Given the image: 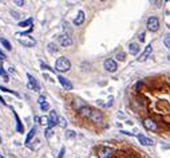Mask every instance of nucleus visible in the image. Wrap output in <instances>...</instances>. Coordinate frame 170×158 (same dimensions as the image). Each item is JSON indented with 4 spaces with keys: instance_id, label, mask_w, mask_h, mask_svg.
Returning a JSON list of instances; mask_svg holds the SVG:
<instances>
[{
    "instance_id": "f257e3e1",
    "label": "nucleus",
    "mask_w": 170,
    "mask_h": 158,
    "mask_svg": "<svg viewBox=\"0 0 170 158\" xmlns=\"http://www.w3.org/2000/svg\"><path fill=\"white\" fill-rule=\"evenodd\" d=\"M70 67H71V62L66 56H60L55 62V70L59 71V73H67L70 70Z\"/></svg>"
},
{
    "instance_id": "f03ea898",
    "label": "nucleus",
    "mask_w": 170,
    "mask_h": 158,
    "mask_svg": "<svg viewBox=\"0 0 170 158\" xmlns=\"http://www.w3.org/2000/svg\"><path fill=\"white\" fill-rule=\"evenodd\" d=\"M159 28V20L158 18H155V16H150L147 19V29L149 31H152V32H155V31H158Z\"/></svg>"
},
{
    "instance_id": "7ed1b4c3",
    "label": "nucleus",
    "mask_w": 170,
    "mask_h": 158,
    "mask_svg": "<svg viewBox=\"0 0 170 158\" xmlns=\"http://www.w3.org/2000/svg\"><path fill=\"white\" fill-rule=\"evenodd\" d=\"M104 68H106V71H109V73H115L117 71V68H118V64H117V62H115L114 59H106L104 60Z\"/></svg>"
},
{
    "instance_id": "20e7f679",
    "label": "nucleus",
    "mask_w": 170,
    "mask_h": 158,
    "mask_svg": "<svg viewBox=\"0 0 170 158\" xmlns=\"http://www.w3.org/2000/svg\"><path fill=\"white\" fill-rule=\"evenodd\" d=\"M143 127L150 131H157V122L152 118H146V119H143Z\"/></svg>"
},
{
    "instance_id": "39448f33",
    "label": "nucleus",
    "mask_w": 170,
    "mask_h": 158,
    "mask_svg": "<svg viewBox=\"0 0 170 158\" xmlns=\"http://www.w3.org/2000/svg\"><path fill=\"white\" fill-rule=\"evenodd\" d=\"M27 78H28V83H27L28 88L32 90V91H39V85H38L36 79H35L31 74H27Z\"/></svg>"
},
{
    "instance_id": "423d86ee",
    "label": "nucleus",
    "mask_w": 170,
    "mask_h": 158,
    "mask_svg": "<svg viewBox=\"0 0 170 158\" xmlns=\"http://www.w3.org/2000/svg\"><path fill=\"white\" fill-rule=\"evenodd\" d=\"M58 42H59V44L62 47H70L71 44H72V39H71L70 36H67L66 34L60 35V36L58 38Z\"/></svg>"
},
{
    "instance_id": "0eeeda50",
    "label": "nucleus",
    "mask_w": 170,
    "mask_h": 158,
    "mask_svg": "<svg viewBox=\"0 0 170 158\" xmlns=\"http://www.w3.org/2000/svg\"><path fill=\"white\" fill-rule=\"evenodd\" d=\"M114 154V150L110 149V147H102L99 151H98V157L99 158H111Z\"/></svg>"
},
{
    "instance_id": "6e6552de",
    "label": "nucleus",
    "mask_w": 170,
    "mask_h": 158,
    "mask_svg": "<svg viewBox=\"0 0 170 158\" xmlns=\"http://www.w3.org/2000/svg\"><path fill=\"white\" fill-rule=\"evenodd\" d=\"M58 121H59V117L56 114V111H50V117H48V127H52L58 125Z\"/></svg>"
},
{
    "instance_id": "1a4fd4ad",
    "label": "nucleus",
    "mask_w": 170,
    "mask_h": 158,
    "mask_svg": "<svg viewBox=\"0 0 170 158\" xmlns=\"http://www.w3.org/2000/svg\"><path fill=\"white\" fill-rule=\"evenodd\" d=\"M89 119L95 122V123H99V122H102V119H103V114L98 110H93L91 111V114H90V117H89Z\"/></svg>"
},
{
    "instance_id": "9d476101",
    "label": "nucleus",
    "mask_w": 170,
    "mask_h": 158,
    "mask_svg": "<svg viewBox=\"0 0 170 158\" xmlns=\"http://www.w3.org/2000/svg\"><path fill=\"white\" fill-rule=\"evenodd\" d=\"M138 141L145 146H153L154 145V141L152 138H149V137L143 135V134H138Z\"/></svg>"
},
{
    "instance_id": "9b49d317",
    "label": "nucleus",
    "mask_w": 170,
    "mask_h": 158,
    "mask_svg": "<svg viewBox=\"0 0 170 158\" xmlns=\"http://www.w3.org/2000/svg\"><path fill=\"white\" fill-rule=\"evenodd\" d=\"M152 51H153V46H152V44H147L146 50H145V51L141 54L139 58H138V62H145V60L149 58V55L152 54Z\"/></svg>"
},
{
    "instance_id": "f8f14e48",
    "label": "nucleus",
    "mask_w": 170,
    "mask_h": 158,
    "mask_svg": "<svg viewBox=\"0 0 170 158\" xmlns=\"http://www.w3.org/2000/svg\"><path fill=\"white\" fill-rule=\"evenodd\" d=\"M19 42H20V44H23L24 47H33V46L36 44V40L32 39V38H30V36L23 38V39H19Z\"/></svg>"
},
{
    "instance_id": "ddd939ff",
    "label": "nucleus",
    "mask_w": 170,
    "mask_h": 158,
    "mask_svg": "<svg viewBox=\"0 0 170 158\" xmlns=\"http://www.w3.org/2000/svg\"><path fill=\"white\" fill-rule=\"evenodd\" d=\"M58 81H59V83L63 86L64 90H72V85H71V82L68 81V79H66L64 77L59 75V77H58Z\"/></svg>"
},
{
    "instance_id": "4468645a",
    "label": "nucleus",
    "mask_w": 170,
    "mask_h": 158,
    "mask_svg": "<svg viewBox=\"0 0 170 158\" xmlns=\"http://www.w3.org/2000/svg\"><path fill=\"white\" fill-rule=\"evenodd\" d=\"M85 22V12L83 11H79L76 15V18L74 19V24L75 26H82V23Z\"/></svg>"
},
{
    "instance_id": "2eb2a0df",
    "label": "nucleus",
    "mask_w": 170,
    "mask_h": 158,
    "mask_svg": "<svg viewBox=\"0 0 170 158\" xmlns=\"http://www.w3.org/2000/svg\"><path fill=\"white\" fill-rule=\"evenodd\" d=\"M129 52L131 55H137L138 52H139V46L137 43H130L129 44Z\"/></svg>"
},
{
    "instance_id": "dca6fc26",
    "label": "nucleus",
    "mask_w": 170,
    "mask_h": 158,
    "mask_svg": "<svg viewBox=\"0 0 170 158\" xmlns=\"http://www.w3.org/2000/svg\"><path fill=\"white\" fill-rule=\"evenodd\" d=\"M91 111H93V109H90L89 106H85V107H82L81 110H79V114H81L82 117H85V118H89L90 114H91Z\"/></svg>"
},
{
    "instance_id": "f3484780",
    "label": "nucleus",
    "mask_w": 170,
    "mask_h": 158,
    "mask_svg": "<svg viewBox=\"0 0 170 158\" xmlns=\"http://www.w3.org/2000/svg\"><path fill=\"white\" fill-rule=\"evenodd\" d=\"M14 115H15V118H16V130H18L19 133H23V131H24V127H23L22 122H20V119H19L18 114H16L15 111H14Z\"/></svg>"
},
{
    "instance_id": "a211bd4d",
    "label": "nucleus",
    "mask_w": 170,
    "mask_h": 158,
    "mask_svg": "<svg viewBox=\"0 0 170 158\" xmlns=\"http://www.w3.org/2000/svg\"><path fill=\"white\" fill-rule=\"evenodd\" d=\"M35 134H36V127H32V129L30 130V133H28L27 138H26V144H27V145L31 142V140H32L33 137H35Z\"/></svg>"
},
{
    "instance_id": "6ab92c4d",
    "label": "nucleus",
    "mask_w": 170,
    "mask_h": 158,
    "mask_svg": "<svg viewBox=\"0 0 170 158\" xmlns=\"http://www.w3.org/2000/svg\"><path fill=\"white\" fill-rule=\"evenodd\" d=\"M0 42H1V44H3L4 47L7 48L8 51H11L12 50V46H11V43L7 40V39H4V38H0Z\"/></svg>"
},
{
    "instance_id": "aec40b11",
    "label": "nucleus",
    "mask_w": 170,
    "mask_h": 158,
    "mask_svg": "<svg viewBox=\"0 0 170 158\" xmlns=\"http://www.w3.org/2000/svg\"><path fill=\"white\" fill-rule=\"evenodd\" d=\"M28 26H32V18L27 19V20H23V22L19 23V27H28Z\"/></svg>"
},
{
    "instance_id": "412c9836",
    "label": "nucleus",
    "mask_w": 170,
    "mask_h": 158,
    "mask_svg": "<svg viewBox=\"0 0 170 158\" xmlns=\"http://www.w3.org/2000/svg\"><path fill=\"white\" fill-rule=\"evenodd\" d=\"M115 58H117V60H125V58H126V54L125 52H122V51H119V52H117V55H115Z\"/></svg>"
},
{
    "instance_id": "4be33fe9",
    "label": "nucleus",
    "mask_w": 170,
    "mask_h": 158,
    "mask_svg": "<svg viewBox=\"0 0 170 158\" xmlns=\"http://www.w3.org/2000/svg\"><path fill=\"white\" fill-rule=\"evenodd\" d=\"M52 134H54V129H52V127H47V129H46V138L50 140L52 137Z\"/></svg>"
},
{
    "instance_id": "5701e85b",
    "label": "nucleus",
    "mask_w": 170,
    "mask_h": 158,
    "mask_svg": "<svg viewBox=\"0 0 170 158\" xmlns=\"http://www.w3.org/2000/svg\"><path fill=\"white\" fill-rule=\"evenodd\" d=\"M58 125H59L60 127H63V129H64V127H66V126H67V122H66V119H64V118H63V117H59V121H58Z\"/></svg>"
},
{
    "instance_id": "b1692460",
    "label": "nucleus",
    "mask_w": 170,
    "mask_h": 158,
    "mask_svg": "<svg viewBox=\"0 0 170 158\" xmlns=\"http://www.w3.org/2000/svg\"><path fill=\"white\" fill-rule=\"evenodd\" d=\"M75 135H76V134H75L74 130H67L66 131V138H68V140H70V138H75Z\"/></svg>"
},
{
    "instance_id": "393cba45",
    "label": "nucleus",
    "mask_w": 170,
    "mask_h": 158,
    "mask_svg": "<svg viewBox=\"0 0 170 158\" xmlns=\"http://www.w3.org/2000/svg\"><path fill=\"white\" fill-rule=\"evenodd\" d=\"M163 44H165V47L170 48V35H167V36L163 38Z\"/></svg>"
},
{
    "instance_id": "a878e982",
    "label": "nucleus",
    "mask_w": 170,
    "mask_h": 158,
    "mask_svg": "<svg viewBox=\"0 0 170 158\" xmlns=\"http://www.w3.org/2000/svg\"><path fill=\"white\" fill-rule=\"evenodd\" d=\"M0 90H1V91H5V92H11V94H14V95L19 96V94H18V92H15V91H12V90H8V88L3 87V86H0Z\"/></svg>"
},
{
    "instance_id": "bb28decb",
    "label": "nucleus",
    "mask_w": 170,
    "mask_h": 158,
    "mask_svg": "<svg viewBox=\"0 0 170 158\" xmlns=\"http://www.w3.org/2000/svg\"><path fill=\"white\" fill-rule=\"evenodd\" d=\"M48 51H51V52H56L58 51V48L55 47V44H48Z\"/></svg>"
},
{
    "instance_id": "cd10ccee",
    "label": "nucleus",
    "mask_w": 170,
    "mask_h": 158,
    "mask_svg": "<svg viewBox=\"0 0 170 158\" xmlns=\"http://www.w3.org/2000/svg\"><path fill=\"white\" fill-rule=\"evenodd\" d=\"M40 66H42V68H43V70H48V71H51V73H54V71H55V70H52V68H51L50 66L44 64V63H40Z\"/></svg>"
},
{
    "instance_id": "c85d7f7f",
    "label": "nucleus",
    "mask_w": 170,
    "mask_h": 158,
    "mask_svg": "<svg viewBox=\"0 0 170 158\" xmlns=\"http://www.w3.org/2000/svg\"><path fill=\"white\" fill-rule=\"evenodd\" d=\"M39 121H40L42 125H48V117H42Z\"/></svg>"
},
{
    "instance_id": "c756f323",
    "label": "nucleus",
    "mask_w": 170,
    "mask_h": 158,
    "mask_svg": "<svg viewBox=\"0 0 170 158\" xmlns=\"http://www.w3.org/2000/svg\"><path fill=\"white\" fill-rule=\"evenodd\" d=\"M0 75H3V78H4V81H8V75H7V73L0 67Z\"/></svg>"
},
{
    "instance_id": "7c9ffc66",
    "label": "nucleus",
    "mask_w": 170,
    "mask_h": 158,
    "mask_svg": "<svg viewBox=\"0 0 170 158\" xmlns=\"http://www.w3.org/2000/svg\"><path fill=\"white\" fill-rule=\"evenodd\" d=\"M40 109H42L43 111H46V110H48V109H50V105L46 102V103H43V105H40Z\"/></svg>"
},
{
    "instance_id": "2f4dec72",
    "label": "nucleus",
    "mask_w": 170,
    "mask_h": 158,
    "mask_svg": "<svg viewBox=\"0 0 170 158\" xmlns=\"http://www.w3.org/2000/svg\"><path fill=\"white\" fill-rule=\"evenodd\" d=\"M38 102H39V105H43V103H46V96L44 95H40V96H39V99H38Z\"/></svg>"
},
{
    "instance_id": "473e14b6",
    "label": "nucleus",
    "mask_w": 170,
    "mask_h": 158,
    "mask_svg": "<svg viewBox=\"0 0 170 158\" xmlns=\"http://www.w3.org/2000/svg\"><path fill=\"white\" fill-rule=\"evenodd\" d=\"M15 4L19 5V7H23V5H24V1H23V0H15Z\"/></svg>"
},
{
    "instance_id": "72a5a7b5",
    "label": "nucleus",
    "mask_w": 170,
    "mask_h": 158,
    "mask_svg": "<svg viewBox=\"0 0 170 158\" xmlns=\"http://www.w3.org/2000/svg\"><path fill=\"white\" fill-rule=\"evenodd\" d=\"M145 40V32H141L139 34V42H143Z\"/></svg>"
},
{
    "instance_id": "f704fd0d",
    "label": "nucleus",
    "mask_w": 170,
    "mask_h": 158,
    "mask_svg": "<svg viewBox=\"0 0 170 158\" xmlns=\"http://www.w3.org/2000/svg\"><path fill=\"white\" fill-rule=\"evenodd\" d=\"M4 59H5V55H4L3 52L0 51V60H4Z\"/></svg>"
},
{
    "instance_id": "c9c22d12",
    "label": "nucleus",
    "mask_w": 170,
    "mask_h": 158,
    "mask_svg": "<svg viewBox=\"0 0 170 158\" xmlns=\"http://www.w3.org/2000/svg\"><path fill=\"white\" fill-rule=\"evenodd\" d=\"M63 153H64V147L62 149V151H60V154H59V158H62L63 157Z\"/></svg>"
},
{
    "instance_id": "e433bc0d",
    "label": "nucleus",
    "mask_w": 170,
    "mask_h": 158,
    "mask_svg": "<svg viewBox=\"0 0 170 158\" xmlns=\"http://www.w3.org/2000/svg\"><path fill=\"white\" fill-rule=\"evenodd\" d=\"M122 133H123V134H126V135H133L130 131H122Z\"/></svg>"
},
{
    "instance_id": "4c0bfd02",
    "label": "nucleus",
    "mask_w": 170,
    "mask_h": 158,
    "mask_svg": "<svg viewBox=\"0 0 170 158\" xmlns=\"http://www.w3.org/2000/svg\"><path fill=\"white\" fill-rule=\"evenodd\" d=\"M12 15H14V18H19V14H16V12H11Z\"/></svg>"
},
{
    "instance_id": "58836bf2",
    "label": "nucleus",
    "mask_w": 170,
    "mask_h": 158,
    "mask_svg": "<svg viewBox=\"0 0 170 158\" xmlns=\"http://www.w3.org/2000/svg\"><path fill=\"white\" fill-rule=\"evenodd\" d=\"M0 102L3 103V105H5V101H4V99H3V98H1V96H0Z\"/></svg>"
},
{
    "instance_id": "ea45409f",
    "label": "nucleus",
    "mask_w": 170,
    "mask_h": 158,
    "mask_svg": "<svg viewBox=\"0 0 170 158\" xmlns=\"http://www.w3.org/2000/svg\"><path fill=\"white\" fill-rule=\"evenodd\" d=\"M167 59H169V60H170V55H167Z\"/></svg>"
},
{
    "instance_id": "a19ab883",
    "label": "nucleus",
    "mask_w": 170,
    "mask_h": 158,
    "mask_svg": "<svg viewBox=\"0 0 170 158\" xmlns=\"http://www.w3.org/2000/svg\"><path fill=\"white\" fill-rule=\"evenodd\" d=\"M0 144H1V137H0Z\"/></svg>"
},
{
    "instance_id": "79ce46f5",
    "label": "nucleus",
    "mask_w": 170,
    "mask_h": 158,
    "mask_svg": "<svg viewBox=\"0 0 170 158\" xmlns=\"http://www.w3.org/2000/svg\"><path fill=\"white\" fill-rule=\"evenodd\" d=\"M0 158H4V157H3V155H0Z\"/></svg>"
}]
</instances>
